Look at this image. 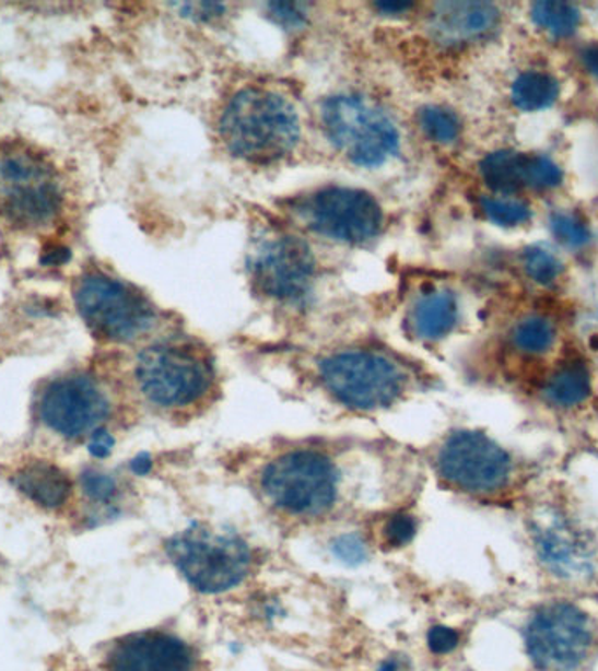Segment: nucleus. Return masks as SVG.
Wrapping results in <instances>:
<instances>
[{
    "instance_id": "nucleus-9",
    "label": "nucleus",
    "mask_w": 598,
    "mask_h": 671,
    "mask_svg": "<svg viewBox=\"0 0 598 671\" xmlns=\"http://www.w3.org/2000/svg\"><path fill=\"white\" fill-rule=\"evenodd\" d=\"M434 469L443 483L472 497H492L506 488L513 458L497 440L480 431H455L434 455Z\"/></svg>"
},
{
    "instance_id": "nucleus-12",
    "label": "nucleus",
    "mask_w": 598,
    "mask_h": 671,
    "mask_svg": "<svg viewBox=\"0 0 598 671\" xmlns=\"http://www.w3.org/2000/svg\"><path fill=\"white\" fill-rule=\"evenodd\" d=\"M254 287L271 302L297 305L314 291L317 262L305 242L285 233L265 236L249 258Z\"/></svg>"
},
{
    "instance_id": "nucleus-8",
    "label": "nucleus",
    "mask_w": 598,
    "mask_h": 671,
    "mask_svg": "<svg viewBox=\"0 0 598 671\" xmlns=\"http://www.w3.org/2000/svg\"><path fill=\"white\" fill-rule=\"evenodd\" d=\"M74 302L90 331L107 343H133L156 326L153 303L127 282L102 271L79 280Z\"/></svg>"
},
{
    "instance_id": "nucleus-33",
    "label": "nucleus",
    "mask_w": 598,
    "mask_h": 671,
    "mask_svg": "<svg viewBox=\"0 0 598 671\" xmlns=\"http://www.w3.org/2000/svg\"><path fill=\"white\" fill-rule=\"evenodd\" d=\"M429 641L436 652H450L459 644V635L452 628H436L431 633Z\"/></svg>"
},
{
    "instance_id": "nucleus-6",
    "label": "nucleus",
    "mask_w": 598,
    "mask_h": 671,
    "mask_svg": "<svg viewBox=\"0 0 598 671\" xmlns=\"http://www.w3.org/2000/svg\"><path fill=\"white\" fill-rule=\"evenodd\" d=\"M320 125L329 144L364 168L389 163L401 148V133L392 116L355 93L329 96L320 107Z\"/></svg>"
},
{
    "instance_id": "nucleus-15",
    "label": "nucleus",
    "mask_w": 598,
    "mask_h": 671,
    "mask_svg": "<svg viewBox=\"0 0 598 671\" xmlns=\"http://www.w3.org/2000/svg\"><path fill=\"white\" fill-rule=\"evenodd\" d=\"M107 671H201V656L175 633L145 629L113 644L105 656Z\"/></svg>"
},
{
    "instance_id": "nucleus-13",
    "label": "nucleus",
    "mask_w": 598,
    "mask_h": 671,
    "mask_svg": "<svg viewBox=\"0 0 598 671\" xmlns=\"http://www.w3.org/2000/svg\"><path fill=\"white\" fill-rule=\"evenodd\" d=\"M110 413L107 393L84 375L61 376L44 388L39 414L44 425L67 439H78L102 427Z\"/></svg>"
},
{
    "instance_id": "nucleus-22",
    "label": "nucleus",
    "mask_w": 598,
    "mask_h": 671,
    "mask_svg": "<svg viewBox=\"0 0 598 671\" xmlns=\"http://www.w3.org/2000/svg\"><path fill=\"white\" fill-rule=\"evenodd\" d=\"M533 25L553 35L556 39L573 37L582 25V11L568 2L542 0L530 8Z\"/></svg>"
},
{
    "instance_id": "nucleus-20",
    "label": "nucleus",
    "mask_w": 598,
    "mask_h": 671,
    "mask_svg": "<svg viewBox=\"0 0 598 671\" xmlns=\"http://www.w3.org/2000/svg\"><path fill=\"white\" fill-rule=\"evenodd\" d=\"M509 96L521 113H541L559 101L560 81L548 70H524L513 81Z\"/></svg>"
},
{
    "instance_id": "nucleus-29",
    "label": "nucleus",
    "mask_w": 598,
    "mask_h": 671,
    "mask_svg": "<svg viewBox=\"0 0 598 671\" xmlns=\"http://www.w3.org/2000/svg\"><path fill=\"white\" fill-rule=\"evenodd\" d=\"M81 486L93 502H109L118 493V484L110 475L86 471L81 475Z\"/></svg>"
},
{
    "instance_id": "nucleus-25",
    "label": "nucleus",
    "mask_w": 598,
    "mask_h": 671,
    "mask_svg": "<svg viewBox=\"0 0 598 671\" xmlns=\"http://www.w3.org/2000/svg\"><path fill=\"white\" fill-rule=\"evenodd\" d=\"M480 209L490 223L504 229L524 226L532 219L529 203L516 197L485 195L480 198Z\"/></svg>"
},
{
    "instance_id": "nucleus-5",
    "label": "nucleus",
    "mask_w": 598,
    "mask_h": 671,
    "mask_svg": "<svg viewBox=\"0 0 598 671\" xmlns=\"http://www.w3.org/2000/svg\"><path fill=\"white\" fill-rule=\"evenodd\" d=\"M66 209V188L55 166L23 145H0V217L22 232H40Z\"/></svg>"
},
{
    "instance_id": "nucleus-24",
    "label": "nucleus",
    "mask_w": 598,
    "mask_h": 671,
    "mask_svg": "<svg viewBox=\"0 0 598 671\" xmlns=\"http://www.w3.org/2000/svg\"><path fill=\"white\" fill-rule=\"evenodd\" d=\"M419 127L434 144L454 145L462 136V121L459 116L443 105H427L420 110Z\"/></svg>"
},
{
    "instance_id": "nucleus-35",
    "label": "nucleus",
    "mask_w": 598,
    "mask_h": 671,
    "mask_svg": "<svg viewBox=\"0 0 598 671\" xmlns=\"http://www.w3.org/2000/svg\"><path fill=\"white\" fill-rule=\"evenodd\" d=\"M375 9L385 16H402L413 9V4H375Z\"/></svg>"
},
{
    "instance_id": "nucleus-17",
    "label": "nucleus",
    "mask_w": 598,
    "mask_h": 671,
    "mask_svg": "<svg viewBox=\"0 0 598 671\" xmlns=\"http://www.w3.org/2000/svg\"><path fill=\"white\" fill-rule=\"evenodd\" d=\"M459 297L446 287H429L417 294L407 315V328L415 340L437 343L459 326Z\"/></svg>"
},
{
    "instance_id": "nucleus-1",
    "label": "nucleus",
    "mask_w": 598,
    "mask_h": 671,
    "mask_svg": "<svg viewBox=\"0 0 598 671\" xmlns=\"http://www.w3.org/2000/svg\"><path fill=\"white\" fill-rule=\"evenodd\" d=\"M258 493L280 518L297 523L324 521L340 507L343 471L323 446H289L259 467Z\"/></svg>"
},
{
    "instance_id": "nucleus-26",
    "label": "nucleus",
    "mask_w": 598,
    "mask_h": 671,
    "mask_svg": "<svg viewBox=\"0 0 598 671\" xmlns=\"http://www.w3.org/2000/svg\"><path fill=\"white\" fill-rule=\"evenodd\" d=\"M564 184L562 166L548 154H525L524 188L532 191H555Z\"/></svg>"
},
{
    "instance_id": "nucleus-18",
    "label": "nucleus",
    "mask_w": 598,
    "mask_h": 671,
    "mask_svg": "<svg viewBox=\"0 0 598 671\" xmlns=\"http://www.w3.org/2000/svg\"><path fill=\"white\" fill-rule=\"evenodd\" d=\"M14 486L44 509H60L69 502L72 483L60 467L44 460L26 463L14 475Z\"/></svg>"
},
{
    "instance_id": "nucleus-11",
    "label": "nucleus",
    "mask_w": 598,
    "mask_h": 671,
    "mask_svg": "<svg viewBox=\"0 0 598 671\" xmlns=\"http://www.w3.org/2000/svg\"><path fill=\"white\" fill-rule=\"evenodd\" d=\"M594 640L590 615L562 600L539 607L525 626L527 655L541 671L577 670L590 655Z\"/></svg>"
},
{
    "instance_id": "nucleus-23",
    "label": "nucleus",
    "mask_w": 598,
    "mask_h": 671,
    "mask_svg": "<svg viewBox=\"0 0 598 671\" xmlns=\"http://www.w3.org/2000/svg\"><path fill=\"white\" fill-rule=\"evenodd\" d=\"M559 331L553 320L544 315H527L516 323L512 331V343L518 350L530 357L544 355L555 346Z\"/></svg>"
},
{
    "instance_id": "nucleus-2",
    "label": "nucleus",
    "mask_w": 598,
    "mask_h": 671,
    "mask_svg": "<svg viewBox=\"0 0 598 671\" xmlns=\"http://www.w3.org/2000/svg\"><path fill=\"white\" fill-rule=\"evenodd\" d=\"M227 151L244 162L270 165L293 153L302 139V119L284 93L247 86L233 93L219 118Z\"/></svg>"
},
{
    "instance_id": "nucleus-32",
    "label": "nucleus",
    "mask_w": 598,
    "mask_h": 671,
    "mask_svg": "<svg viewBox=\"0 0 598 671\" xmlns=\"http://www.w3.org/2000/svg\"><path fill=\"white\" fill-rule=\"evenodd\" d=\"M114 439L105 428L93 432L87 440V451L95 458H105L113 451Z\"/></svg>"
},
{
    "instance_id": "nucleus-28",
    "label": "nucleus",
    "mask_w": 598,
    "mask_h": 671,
    "mask_svg": "<svg viewBox=\"0 0 598 671\" xmlns=\"http://www.w3.org/2000/svg\"><path fill=\"white\" fill-rule=\"evenodd\" d=\"M548 224H550L551 235L555 236V240L567 249H583L590 244V227L579 215L571 214L565 210H555L550 215Z\"/></svg>"
},
{
    "instance_id": "nucleus-27",
    "label": "nucleus",
    "mask_w": 598,
    "mask_h": 671,
    "mask_svg": "<svg viewBox=\"0 0 598 671\" xmlns=\"http://www.w3.org/2000/svg\"><path fill=\"white\" fill-rule=\"evenodd\" d=\"M521 264H524L525 275L541 287H550L555 284L564 271V264L560 261L559 256L542 245H532L529 249H525Z\"/></svg>"
},
{
    "instance_id": "nucleus-21",
    "label": "nucleus",
    "mask_w": 598,
    "mask_h": 671,
    "mask_svg": "<svg viewBox=\"0 0 598 671\" xmlns=\"http://www.w3.org/2000/svg\"><path fill=\"white\" fill-rule=\"evenodd\" d=\"M525 154L513 149H499L480 163V175L492 195L515 197L524 189Z\"/></svg>"
},
{
    "instance_id": "nucleus-7",
    "label": "nucleus",
    "mask_w": 598,
    "mask_h": 671,
    "mask_svg": "<svg viewBox=\"0 0 598 671\" xmlns=\"http://www.w3.org/2000/svg\"><path fill=\"white\" fill-rule=\"evenodd\" d=\"M172 563L192 589L221 595L244 585L253 570V551L236 533L192 527L168 545Z\"/></svg>"
},
{
    "instance_id": "nucleus-19",
    "label": "nucleus",
    "mask_w": 598,
    "mask_h": 671,
    "mask_svg": "<svg viewBox=\"0 0 598 671\" xmlns=\"http://www.w3.org/2000/svg\"><path fill=\"white\" fill-rule=\"evenodd\" d=\"M542 396L551 405L562 410L585 404L591 396L590 370L583 362H565L548 376Z\"/></svg>"
},
{
    "instance_id": "nucleus-30",
    "label": "nucleus",
    "mask_w": 598,
    "mask_h": 671,
    "mask_svg": "<svg viewBox=\"0 0 598 671\" xmlns=\"http://www.w3.org/2000/svg\"><path fill=\"white\" fill-rule=\"evenodd\" d=\"M267 9L271 20L288 31H296L300 26L305 25L306 16H308L305 4L273 2V4H268Z\"/></svg>"
},
{
    "instance_id": "nucleus-3",
    "label": "nucleus",
    "mask_w": 598,
    "mask_h": 671,
    "mask_svg": "<svg viewBox=\"0 0 598 671\" xmlns=\"http://www.w3.org/2000/svg\"><path fill=\"white\" fill-rule=\"evenodd\" d=\"M317 379L329 399L357 413L399 404L411 392V369L394 353L370 346L335 350L317 364Z\"/></svg>"
},
{
    "instance_id": "nucleus-10",
    "label": "nucleus",
    "mask_w": 598,
    "mask_h": 671,
    "mask_svg": "<svg viewBox=\"0 0 598 671\" xmlns=\"http://www.w3.org/2000/svg\"><path fill=\"white\" fill-rule=\"evenodd\" d=\"M293 210L303 226L338 244L370 245L384 232V209L363 189L326 186L303 195Z\"/></svg>"
},
{
    "instance_id": "nucleus-34",
    "label": "nucleus",
    "mask_w": 598,
    "mask_h": 671,
    "mask_svg": "<svg viewBox=\"0 0 598 671\" xmlns=\"http://www.w3.org/2000/svg\"><path fill=\"white\" fill-rule=\"evenodd\" d=\"M579 60H582L583 69L598 81V43L585 46L579 52Z\"/></svg>"
},
{
    "instance_id": "nucleus-16",
    "label": "nucleus",
    "mask_w": 598,
    "mask_h": 671,
    "mask_svg": "<svg viewBox=\"0 0 598 671\" xmlns=\"http://www.w3.org/2000/svg\"><path fill=\"white\" fill-rule=\"evenodd\" d=\"M503 13L492 2H442L429 13L427 28L446 48L485 43L497 34Z\"/></svg>"
},
{
    "instance_id": "nucleus-31",
    "label": "nucleus",
    "mask_w": 598,
    "mask_h": 671,
    "mask_svg": "<svg viewBox=\"0 0 598 671\" xmlns=\"http://www.w3.org/2000/svg\"><path fill=\"white\" fill-rule=\"evenodd\" d=\"M413 532H415V525H413L411 516H392L385 525V537H387L390 545L404 544V542L410 541Z\"/></svg>"
},
{
    "instance_id": "nucleus-4",
    "label": "nucleus",
    "mask_w": 598,
    "mask_h": 671,
    "mask_svg": "<svg viewBox=\"0 0 598 671\" xmlns=\"http://www.w3.org/2000/svg\"><path fill=\"white\" fill-rule=\"evenodd\" d=\"M139 390L149 404L171 414L200 410L214 392L215 367L209 353L188 340L149 344L136 362Z\"/></svg>"
},
{
    "instance_id": "nucleus-14",
    "label": "nucleus",
    "mask_w": 598,
    "mask_h": 671,
    "mask_svg": "<svg viewBox=\"0 0 598 671\" xmlns=\"http://www.w3.org/2000/svg\"><path fill=\"white\" fill-rule=\"evenodd\" d=\"M533 550L542 565L560 579L594 576L595 548L582 528L555 509H544L530 523Z\"/></svg>"
}]
</instances>
